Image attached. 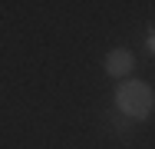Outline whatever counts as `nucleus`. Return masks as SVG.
<instances>
[{
  "label": "nucleus",
  "mask_w": 155,
  "mask_h": 149,
  "mask_svg": "<svg viewBox=\"0 0 155 149\" xmlns=\"http://www.w3.org/2000/svg\"><path fill=\"white\" fill-rule=\"evenodd\" d=\"M112 103H116V109H119L125 119H149L152 109H155V93H152V86L142 83V80H125V83L116 86Z\"/></svg>",
  "instance_id": "nucleus-1"
},
{
  "label": "nucleus",
  "mask_w": 155,
  "mask_h": 149,
  "mask_svg": "<svg viewBox=\"0 0 155 149\" xmlns=\"http://www.w3.org/2000/svg\"><path fill=\"white\" fill-rule=\"evenodd\" d=\"M106 73L112 76V80H125L132 70H135V53L132 50H125V47H116V50H109L106 53Z\"/></svg>",
  "instance_id": "nucleus-2"
},
{
  "label": "nucleus",
  "mask_w": 155,
  "mask_h": 149,
  "mask_svg": "<svg viewBox=\"0 0 155 149\" xmlns=\"http://www.w3.org/2000/svg\"><path fill=\"white\" fill-rule=\"evenodd\" d=\"M145 53H149V57L155 53V36H152V30H149V36H145Z\"/></svg>",
  "instance_id": "nucleus-3"
}]
</instances>
